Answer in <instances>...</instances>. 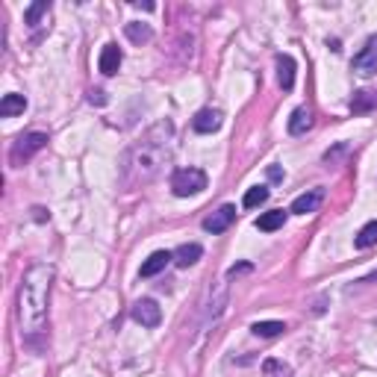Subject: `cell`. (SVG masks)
Segmentation results:
<instances>
[{
	"mask_svg": "<svg viewBox=\"0 0 377 377\" xmlns=\"http://www.w3.org/2000/svg\"><path fill=\"white\" fill-rule=\"evenodd\" d=\"M221 124H224V112H221V109H215V106H206V109H201V112L192 118V130L195 133H215Z\"/></svg>",
	"mask_w": 377,
	"mask_h": 377,
	"instance_id": "obj_7",
	"label": "cell"
},
{
	"mask_svg": "<svg viewBox=\"0 0 377 377\" xmlns=\"http://www.w3.org/2000/svg\"><path fill=\"white\" fill-rule=\"evenodd\" d=\"M45 145H47V136H45V133H38V130L18 136V138H15V145H12V151H9V162H12L15 168H18V165H24V162L29 160V156L38 154Z\"/></svg>",
	"mask_w": 377,
	"mask_h": 377,
	"instance_id": "obj_4",
	"label": "cell"
},
{
	"mask_svg": "<svg viewBox=\"0 0 377 377\" xmlns=\"http://www.w3.org/2000/svg\"><path fill=\"white\" fill-rule=\"evenodd\" d=\"M201 256H204V247L192 242V245H180V247H177V251H174V263L180 265V269H188V265H195Z\"/></svg>",
	"mask_w": 377,
	"mask_h": 377,
	"instance_id": "obj_14",
	"label": "cell"
},
{
	"mask_svg": "<svg viewBox=\"0 0 377 377\" xmlns=\"http://www.w3.org/2000/svg\"><path fill=\"white\" fill-rule=\"evenodd\" d=\"M283 224H286V212L283 210H271V212H263L260 218H256V230H263V233L280 230Z\"/></svg>",
	"mask_w": 377,
	"mask_h": 377,
	"instance_id": "obj_15",
	"label": "cell"
},
{
	"mask_svg": "<svg viewBox=\"0 0 377 377\" xmlns=\"http://www.w3.org/2000/svg\"><path fill=\"white\" fill-rule=\"evenodd\" d=\"M206 188V174L201 168H180V171H174L171 177V192L177 197H188V195H197Z\"/></svg>",
	"mask_w": 377,
	"mask_h": 377,
	"instance_id": "obj_3",
	"label": "cell"
},
{
	"mask_svg": "<svg viewBox=\"0 0 377 377\" xmlns=\"http://www.w3.org/2000/svg\"><path fill=\"white\" fill-rule=\"evenodd\" d=\"M354 71L356 74H363V77H372L377 71V36H372L369 42L363 45V51L354 56Z\"/></svg>",
	"mask_w": 377,
	"mask_h": 377,
	"instance_id": "obj_5",
	"label": "cell"
},
{
	"mask_svg": "<svg viewBox=\"0 0 377 377\" xmlns=\"http://www.w3.org/2000/svg\"><path fill=\"white\" fill-rule=\"evenodd\" d=\"M124 33H127V38H130L133 45H145V42H151V38H154V29L147 27V24H138V21L127 24Z\"/></svg>",
	"mask_w": 377,
	"mask_h": 377,
	"instance_id": "obj_19",
	"label": "cell"
},
{
	"mask_svg": "<svg viewBox=\"0 0 377 377\" xmlns=\"http://www.w3.org/2000/svg\"><path fill=\"white\" fill-rule=\"evenodd\" d=\"M88 104H97V106H104V104H106V95L101 92V88H92V92H88Z\"/></svg>",
	"mask_w": 377,
	"mask_h": 377,
	"instance_id": "obj_24",
	"label": "cell"
},
{
	"mask_svg": "<svg viewBox=\"0 0 377 377\" xmlns=\"http://www.w3.org/2000/svg\"><path fill=\"white\" fill-rule=\"evenodd\" d=\"M51 283H53V265L38 263L24 271L21 286H18V327H21V339L29 345L36 342V336L45 333Z\"/></svg>",
	"mask_w": 377,
	"mask_h": 377,
	"instance_id": "obj_2",
	"label": "cell"
},
{
	"mask_svg": "<svg viewBox=\"0 0 377 377\" xmlns=\"http://www.w3.org/2000/svg\"><path fill=\"white\" fill-rule=\"evenodd\" d=\"M321 201H324V192H321V188L304 192V195H297L295 201H292V212H295V215H310V212L319 210Z\"/></svg>",
	"mask_w": 377,
	"mask_h": 377,
	"instance_id": "obj_9",
	"label": "cell"
},
{
	"mask_svg": "<svg viewBox=\"0 0 377 377\" xmlns=\"http://www.w3.org/2000/svg\"><path fill=\"white\" fill-rule=\"evenodd\" d=\"M233 221H236V206L224 204L218 212H212L210 218H204V230H206V233H224Z\"/></svg>",
	"mask_w": 377,
	"mask_h": 377,
	"instance_id": "obj_8",
	"label": "cell"
},
{
	"mask_svg": "<svg viewBox=\"0 0 377 377\" xmlns=\"http://www.w3.org/2000/svg\"><path fill=\"white\" fill-rule=\"evenodd\" d=\"M269 186H254V188H247L245 197H242V204H245V210H256V206H263L265 201H269Z\"/></svg>",
	"mask_w": 377,
	"mask_h": 377,
	"instance_id": "obj_18",
	"label": "cell"
},
{
	"mask_svg": "<svg viewBox=\"0 0 377 377\" xmlns=\"http://www.w3.org/2000/svg\"><path fill=\"white\" fill-rule=\"evenodd\" d=\"M174 151V127L171 121H162L151 127L142 142H136L124 156V186H145L162 174V168L171 160Z\"/></svg>",
	"mask_w": 377,
	"mask_h": 377,
	"instance_id": "obj_1",
	"label": "cell"
},
{
	"mask_svg": "<svg viewBox=\"0 0 377 377\" xmlns=\"http://www.w3.org/2000/svg\"><path fill=\"white\" fill-rule=\"evenodd\" d=\"M354 245L360 247V251H365V247H374V245H377V221H369V224H365L363 230L356 233Z\"/></svg>",
	"mask_w": 377,
	"mask_h": 377,
	"instance_id": "obj_21",
	"label": "cell"
},
{
	"mask_svg": "<svg viewBox=\"0 0 377 377\" xmlns=\"http://www.w3.org/2000/svg\"><path fill=\"white\" fill-rule=\"evenodd\" d=\"M242 271H251V265H247V263H242V265H233V269L227 271V274H230V277H236V274H242Z\"/></svg>",
	"mask_w": 377,
	"mask_h": 377,
	"instance_id": "obj_25",
	"label": "cell"
},
{
	"mask_svg": "<svg viewBox=\"0 0 377 377\" xmlns=\"http://www.w3.org/2000/svg\"><path fill=\"white\" fill-rule=\"evenodd\" d=\"M374 106H377V92H356L351 101V112L363 115V112H372Z\"/></svg>",
	"mask_w": 377,
	"mask_h": 377,
	"instance_id": "obj_17",
	"label": "cell"
},
{
	"mask_svg": "<svg viewBox=\"0 0 377 377\" xmlns=\"http://www.w3.org/2000/svg\"><path fill=\"white\" fill-rule=\"evenodd\" d=\"M254 336H263V339H271V336H280L286 330V324L283 321H256L254 327Z\"/></svg>",
	"mask_w": 377,
	"mask_h": 377,
	"instance_id": "obj_22",
	"label": "cell"
},
{
	"mask_svg": "<svg viewBox=\"0 0 377 377\" xmlns=\"http://www.w3.org/2000/svg\"><path fill=\"white\" fill-rule=\"evenodd\" d=\"M24 109H27V97L24 95H6L3 101H0V115H3V118L24 115Z\"/></svg>",
	"mask_w": 377,
	"mask_h": 377,
	"instance_id": "obj_16",
	"label": "cell"
},
{
	"mask_svg": "<svg viewBox=\"0 0 377 377\" xmlns=\"http://www.w3.org/2000/svg\"><path fill=\"white\" fill-rule=\"evenodd\" d=\"M277 83L283 92H289L295 86V59L292 56H277Z\"/></svg>",
	"mask_w": 377,
	"mask_h": 377,
	"instance_id": "obj_12",
	"label": "cell"
},
{
	"mask_svg": "<svg viewBox=\"0 0 377 377\" xmlns=\"http://www.w3.org/2000/svg\"><path fill=\"white\" fill-rule=\"evenodd\" d=\"M171 260H174V254H168V251H154V254L142 263V277H154V274H160Z\"/></svg>",
	"mask_w": 377,
	"mask_h": 377,
	"instance_id": "obj_13",
	"label": "cell"
},
{
	"mask_svg": "<svg viewBox=\"0 0 377 377\" xmlns=\"http://www.w3.org/2000/svg\"><path fill=\"white\" fill-rule=\"evenodd\" d=\"M133 319L142 327H156L162 321V310L151 297H142V301H136V306H133Z\"/></svg>",
	"mask_w": 377,
	"mask_h": 377,
	"instance_id": "obj_6",
	"label": "cell"
},
{
	"mask_svg": "<svg viewBox=\"0 0 377 377\" xmlns=\"http://www.w3.org/2000/svg\"><path fill=\"white\" fill-rule=\"evenodd\" d=\"M313 127V109L310 106H297L292 118H289V133L292 136H304Z\"/></svg>",
	"mask_w": 377,
	"mask_h": 377,
	"instance_id": "obj_11",
	"label": "cell"
},
{
	"mask_svg": "<svg viewBox=\"0 0 377 377\" xmlns=\"http://www.w3.org/2000/svg\"><path fill=\"white\" fill-rule=\"evenodd\" d=\"M269 177H271V180H283V171H280L277 165H271V168H269Z\"/></svg>",
	"mask_w": 377,
	"mask_h": 377,
	"instance_id": "obj_26",
	"label": "cell"
},
{
	"mask_svg": "<svg viewBox=\"0 0 377 377\" xmlns=\"http://www.w3.org/2000/svg\"><path fill=\"white\" fill-rule=\"evenodd\" d=\"M263 374L265 377H292V369L280 360H265L263 363Z\"/></svg>",
	"mask_w": 377,
	"mask_h": 377,
	"instance_id": "obj_23",
	"label": "cell"
},
{
	"mask_svg": "<svg viewBox=\"0 0 377 377\" xmlns=\"http://www.w3.org/2000/svg\"><path fill=\"white\" fill-rule=\"evenodd\" d=\"M47 15H51V3H47V0H38V3L27 6V12H24L29 27H42V18H47Z\"/></svg>",
	"mask_w": 377,
	"mask_h": 377,
	"instance_id": "obj_20",
	"label": "cell"
},
{
	"mask_svg": "<svg viewBox=\"0 0 377 377\" xmlns=\"http://www.w3.org/2000/svg\"><path fill=\"white\" fill-rule=\"evenodd\" d=\"M121 51H118V45H106L104 51H101V59H97V68H101V74L106 77H112L118 68H121Z\"/></svg>",
	"mask_w": 377,
	"mask_h": 377,
	"instance_id": "obj_10",
	"label": "cell"
}]
</instances>
